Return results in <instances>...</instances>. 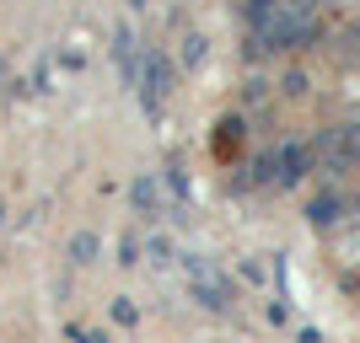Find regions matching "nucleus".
<instances>
[{
	"label": "nucleus",
	"instance_id": "nucleus-1",
	"mask_svg": "<svg viewBox=\"0 0 360 343\" xmlns=\"http://www.w3.org/2000/svg\"><path fill=\"white\" fill-rule=\"evenodd\" d=\"M312 11H307V6H280V0H274L269 11H258V38H264V43H274V48H290V43H307V38H312Z\"/></svg>",
	"mask_w": 360,
	"mask_h": 343
},
{
	"label": "nucleus",
	"instance_id": "nucleus-7",
	"mask_svg": "<svg viewBox=\"0 0 360 343\" xmlns=\"http://www.w3.org/2000/svg\"><path fill=\"white\" fill-rule=\"evenodd\" d=\"M248 6H253V11H269V6H274V0H248Z\"/></svg>",
	"mask_w": 360,
	"mask_h": 343
},
{
	"label": "nucleus",
	"instance_id": "nucleus-6",
	"mask_svg": "<svg viewBox=\"0 0 360 343\" xmlns=\"http://www.w3.org/2000/svg\"><path fill=\"white\" fill-rule=\"evenodd\" d=\"M135 199H140V209H146V215H156V182H140Z\"/></svg>",
	"mask_w": 360,
	"mask_h": 343
},
{
	"label": "nucleus",
	"instance_id": "nucleus-3",
	"mask_svg": "<svg viewBox=\"0 0 360 343\" xmlns=\"http://www.w3.org/2000/svg\"><path fill=\"white\" fill-rule=\"evenodd\" d=\"M167 81H172V70H167V60L156 54V48H146V102L156 107L167 97Z\"/></svg>",
	"mask_w": 360,
	"mask_h": 343
},
{
	"label": "nucleus",
	"instance_id": "nucleus-5",
	"mask_svg": "<svg viewBox=\"0 0 360 343\" xmlns=\"http://www.w3.org/2000/svg\"><path fill=\"white\" fill-rule=\"evenodd\" d=\"M70 253H75V263H91V257H97V236H75Z\"/></svg>",
	"mask_w": 360,
	"mask_h": 343
},
{
	"label": "nucleus",
	"instance_id": "nucleus-2",
	"mask_svg": "<svg viewBox=\"0 0 360 343\" xmlns=\"http://www.w3.org/2000/svg\"><path fill=\"white\" fill-rule=\"evenodd\" d=\"M188 279H194V290H199V300H205V306H231V284H226L210 263L188 257Z\"/></svg>",
	"mask_w": 360,
	"mask_h": 343
},
{
	"label": "nucleus",
	"instance_id": "nucleus-4",
	"mask_svg": "<svg viewBox=\"0 0 360 343\" xmlns=\"http://www.w3.org/2000/svg\"><path fill=\"white\" fill-rule=\"evenodd\" d=\"M301 166H307V156H301L296 145L280 150V177H285V182H296V177H301Z\"/></svg>",
	"mask_w": 360,
	"mask_h": 343
}]
</instances>
